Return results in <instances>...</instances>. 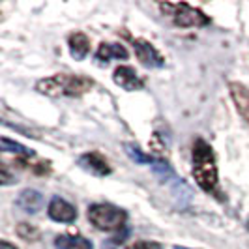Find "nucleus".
I'll list each match as a JSON object with an SVG mask.
<instances>
[{
	"mask_svg": "<svg viewBox=\"0 0 249 249\" xmlns=\"http://www.w3.org/2000/svg\"><path fill=\"white\" fill-rule=\"evenodd\" d=\"M112 79H114V83H116L118 87L124 88V90H129V92L142 88L141 77H139V75L135 73V70L129 68V66H120V68H116Z\"/></svg>",
	"mask_w": 249,
	"mask_h": 249,
	"instance_id": "8",
	"label": "nucleus"
},
{
	"mask_svg": "<svg viewBox=\"0 0 249 249\" xmlns=\"http://www.w3.org/2000/svg\"><path fill=\"white\" fill-rule=\"evenodd\" d=\"M17 234L26 240V242H36L39 240V231H37L34 225H28V223H19L17 225Z\"/></svg>",
	"mask_w": 249,
	"mask_h": 249,
	"instance_id": "18",
	"label": "nucleus"
},
{
	"mask_svg": "<svg viewBox=\"0 0 249 249\" xmlns=\"http://www.w3.org/2000/svg\"><path fill=\"white\" fill-rule=\"evenodd\" d=\"M133 49H135V54L142 66H146V68H163L165 66V58L146 39H135Z\"/></svg>",
	"mask_w": 249,
	"mask_h": 249,
	"instance_id": "5",
	"label": "nucleus"
},
{
	"mask_svg": "<svg viewBox=\"0 0 249 249\" xmlns=\"http://www.w3.org/2000/svg\"><path fill=\"white\" fill-rule=\"evenodd\" d=\"M90 51V39L83 32H75L70 36V53L75 60H85Z\"/></svg>",
	"mask_w": 249,
	"mask_h": 249,
	"instance_id": "11",
	"label": "nucleus"
},
{
	"mask_svg": "<svg viewBox=\"0 0 249 249\" xmlns=\"http://www.w3.org/2000/svg\"><path fill=\"white\" fill-rule=\"evenodd\" d=\"M0 146H2V152H12V154H19V156H34L32 150H28L26 146L15 142V141H10L8 137H2L0 139Z\"/></svg>",
	"mask_w": 249,
	"mask_h": 249,
	"instance_id": "15",
	"label": "nucleus"
},
{
	"mask_svg": "<svg viewBox=\"0 0 249 249\" xmlns=\"http://www.w3.org/2000/svg\"><path fill=\"white\" fill-rule=\"evenodd\" d=\"M54 246L58 249H94L92 242L83 236H58L54 240Z\"/></svg>",
	"mask_w": 249,
	"mask_h": 249,
	"instance_id": "13",
	"label": "nucleus"
},
{
	"mask_svg": "<svg viewBox=\"0 0 249 249\" xmlns=\"http://www.w3.org/2000/svg\"><path fill=\"white\" fill-rule=\"evenodd\" d=\"M94 87V83L83 75L58 73L49 79H41L36 85L37 92L47 96H83Z\"/></svg>",
	"mask_w": 249,
	"mask_h": 249,
	"instance_id": "2",
	"label": "nucleus"
},
{
	"mask_svg": "<svg viewBox=\"0 0 249 249\" xmlns=\"http://www.w3.org/2000/svg\"><path fill=\"white\" fill-rule=\"evenodd\" d=\"M193 176L204 191L213 193L217 189V167L210 144L197 139L193 144Z\"/></svg>",
	"mask_w": 249,
	"mask_h": 249,
	"instance_id": "1",
	"label": "nucleus"
},
{
	"mask_svg": "<svg viewBox=\"0 0 249 249\" xmlns=\"http://www.w3.org/2000/svg\"><path fill=\"white\" fill-rule=\"evenodd\" d=\"M96 58L101 62H109L111 58H127V51L124 45H118V43H101L98 53H96Z\"/></svg>",
	"mask_w": 249,
	"mask_h": 249,
	"instance_id": "12",
	"label": "nucleus"
},
{
	"mask_svg": "<svg viewBox=\"0 0 249 249\" xmlns=\"http://www.w3.org/2000/svg\"><path fill=\"white\" fill-rule=\"evenodd\" d=\"M88 219L92 225H96V229L111 232V231H120L124 227L127 215L124 210L111 204H92L88 208Z\"/></svg>",
	"mask_w": 249,
	"mask_h": 249,
	"instance_id": "3",
	"label": "nucleus"
},
{
	"mask_svg": "<svg viewBox=\"0 0 249 249\" xmlns=\"http://www.w3.org/2000/svg\"><path fill=\"white\" fill-rule=\"evenodd\" d=\"M133 249H163V246L158 242H137Z\"/></svg>",
	"mask_w": 249,
	"mask_h": 249,
	"instance_id": "19",
	"label": "nucleus"
},
{
	"mask_svg": "<svg viewBox=\"0 0 249 249\" xmlns=\"http://www.w3.org/2000/svg\"><path fill=\"white\" fill-rule=\"evenodd\" d=\"M231 96L236 103L238 112L242 114V118L249 124V88L242 83H231Z\"/></svg>",
	"mask_w": 249,
	"mask_h": 249,
	"instance_id": "10",
	"label": "nucleus"
},
{
	"mask_svg": "<svg viewBox=\"0 0 249 249\" xmlns=\"http://www.w3.org/2000/svg\"><path fill=\"white\" fill-rule=\"evenodd\" d=\"M152 171H154V175L160 178V182H169L171 178L175 180V173H173V169H171V165L165 161H154L152 163Z\"/></svg>",
	"mask_w": 249,
	"mask_h": 249,
	"instance_id": "17",
	"label": "nucleus"
},
{
	"mask_svg": "<svg viewBox=\"0 0 249 249\" xmlns=\"http://www.w3.org/2000/svg\"><path fill=\"white\" fill-rule=\"evenodd\" d=\"M2 186H8V184H12L13 182V178L10 176V173H8V165L6 163H2Z\"/></svg>",
	"mask_w": 249,
	"mask_h": 249,
	"instance_id": "20",
	"label": "nucleus"
},
{
	"mask_svg": "<svg viewBox=\"0 0 249 249\" xmlns=\"http://www.w3.org/2000/svg\"><path fill=\"white\" fill-rule=\"evenodd\" d=\"M173 195H175L176 199V204L178 206H187L189 202H191V189L187 187V184H184L182 180H176L175 184H173Z\"/></svg>",
	"mask_w": 249,
	"mask_h": 249,
	"instance_id": "14",
	"label": "nucleus"
},
{
	"mask_svg": "<svg viewBox=\"0 0 249 249\" xmlns=\"http://www.w3.org/2000/svg\"><path fill=\"white\" fill-rule=\"evenodd\" d=\"M49 217L58 221V223H71L77 217V210L68 202V200L54 197L49 204Z\"/></svg>",
	"mask_w": 249,
	"mask_h": 249,
	"instance_id": "6",
	"label": "nucleus"
},
{
	"mask_svg": "<svg viewBox=\"0 0 249 249\" xmlns=\"http://www.w3.org/2000/svg\"><path fill=\"white\" fill-rule=\"evenodd\" d=\"M163 13H169L173 17L176 26H204L210 23V19L204 15V13L197 10V8H191L187 4H160Z\"/></svg>",
	"mask_w": 249,
	"mask_h": 249,
	"instance_id": "4",
	"label": "nucleus"
},
{
	"mask_svg": "<svg viewBox=\"0 0 249 249\" xmlns=\"http://www.w3.org/2000/svg\"><path fill=\"white\" fill-rule=\"evenodd\" d=\"M17 206L26 213H37L43 208V195L36 189H25L17 197Z\"/></svg>",
	"mask_w": 249,
	"mask_h": 249,
	"instance_id": "9",
	"label": "nucleus"
},
{
	"mask_svg": "<svg viewBox=\"0 0 249 249\" xmlns=\"http://www.w3.org/2000/svg\"><path fill=\"white\" fill-rule=\"evenodd\" d=\"M175 249H189V248H180V246H175Z\"/></svg>",
	"mask_w": 249,
	"mask_h": 249,
	"instance_id": "23",
	"label": "nucleus"
},
{
	"mask_svg": "<svg viewBox=\"0 0 249 249\" xmlns=\"http://www.w3.org/2000/svg\"><path fill=\"white\" fill-rule=\"evenodd\" d=\"M124 150L125 154L133 160L135 163H139V165H146V163H154V160L150 158V156H146L142 150L139 148V146H135V144H131V142H125L124 144Z\"/></svg>",
	"mask_w": 249,
	"mask_h": 249,
	"instance_id": "16",
	"label": "nucleus"
},
{
	"mask_svg": "<svg viewBox=\"0 0 249 249\" xmlns=\"http://www.w3.org/2000/svg\"><path fill=\"white\" fill-rule=\"evenodd\" d=\"M37 175H45V173H49L51 171V167H49V163H37V167L34 169Z\"/></svg>",
	"mask_w": 249,
	"mask_h": 249,
	"instance_id": "21",
	"label": "nucleus"
},
{
	"mask_svg": "<svg viewBox=\"0 0 249 249\" xmlns=\"http://www.w3.org/2000/svg\"><path fill=\"white\" fill-rule=\"evenodd\" d=\"M79 165H81V169H85V171H88V173H92V175L96 176L111 175V165L107 163L105 158H101L100 154H96V152L81 156L79 158Z\"/></svg>",
	"mask_w": 249,
	"mask_h": 249,
	"instance_id": "7",
	"label": "nucleus"
},
{
	"mask_svg": "<svg viewBox=\"0 0 249 249\" xmlns=\"http://www.w3.org/2000/svg\"><path fill=\"white\" fill-rule=\"evenodd\" d=\"M0 249H17V248H15V246H12L10 242H6V240H2V242H0Z\"/></svg>",
	"mask_w": 249,
	"mask_h": 249,
	"instance_id": "22",
	"label": "nucleus"
}]
</instances>
